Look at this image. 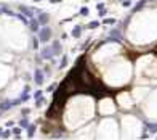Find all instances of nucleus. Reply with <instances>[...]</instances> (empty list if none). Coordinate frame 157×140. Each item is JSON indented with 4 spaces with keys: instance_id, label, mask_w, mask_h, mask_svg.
<instances>
[{
    "instance_id": "nucleus-1",
    "label": "nucleus",
    "mask_w": 157,
    "mask_h": 140,
    "mask_svg": "<svg viewBox=\"0 0 157 140\" xmlns=\"http://www.w3.org/2000/svg\"><path fill=\"white\" fill-rule=\"evenodd\" d=\"M50 37H51V29L50 27H46V26L40 27V31H38V40H40V42H48Z\"/></svg>"
},
{
    "instance_id": "nucleus-2",
    "label": "nucleus",
    "mask_w": 157,
    "mask_h": 140,
    "mask_svg": "<svg viewBox=\"0 0 157 140\" xmlns=\"http://www.w3.org/2000/svg\"><path fill=\"white\" fill-rule=\"evenodd\" d=\"M53 56H55V53H53V50H51V47L43 48V50L40 52V58H43V60H51Z\"/></svg>"
},
{
    "instance_id": "nucleus-3",
    "label": "nucleus",
    "mask_w": 157,
    "mask_h": 140,
    "mask_svg": "<svg viewBox=\"0 0 157 140\" xmlns=\"http://www.w3.org/2000/svg\"><path fill=\"white\" fill-rule=\"evenodd\" d=\"M38 24L40 26H46V23L50 21V16H48V13H38Z\"/></svg>"
},
{
    "instance_id": "nucleus-4",
    "label": "nucleus",
    "mask_w": 157,
    "mask_h": 140,
    "mask_svg": "<svg viewBox=\"0 0 157 140\" xmlns=\"http://www.w3.org/2000/svg\"><path fill=\"white\" fill-rule=\"evenodd\" d=\"M19 11L23 13V15H26L29 20H32V18H34V11H32L31 8H27V7H19Z\"/></svg>"
},
{
    "instance_id": "nucleus-5",
    "label": "nucleus",
    "mask_w": 157,
    "mask_h": 140,
    "mask_svg": "<svg viewBox=\"0 0 157 140\" xmlns=\"http://www.w3.org/2000/svg\"><path fill=\"white\" fill-rule=\"evenodd\" d=\"M34 81H35V84H42L43 82V73L40 69H35V74H34Z\"/></svg>"
},
{
    "instance_id": "nucleus-6",
    "label": "nucleus",
    "mask_w": 157,
    "mask_h": 140,
    "mask_svg": "<svg viewBox=\"0 0 157 140\" xmlns=\"http://www.w3.org/2000/svg\"><path fill=\"white\" fill-rule=\"evenodd\" d=\"M51 50H53L55 56H56V55H59V53H61V43H59V42H53V45H51Z\"/></svg>"
},
{
    "instance_id": "nucleus-7",
    "label": "nucleus",
    "mask_w": 157,
    "mask_h": 140,
    "mask_svg": "<svg viewBox=\"0 0 157 140\" xmlns=\"http://www.w3.org/2000/svg\"><path fill=\"white\" fill-rule=\"evenodd\" d=\"M29 26H31V29L34 32H38V31H40V29H38V20H34V18H32V20L29 21Z\"/></svg>"
},
{
    "instance_id": "nucleus-8",
    "label": "nucleus",
    "mask_w": 157,
    "mask_h": 140,
    "mask_svg": "<svg viewBox=\"0 0 157 140\" xmlns=\"http://www.w3.org/2000/svg\"><path fill=\"white\" fill-rule=\"evenodd\" d=\"M80 32H82V27L80 26H75L72 29V37H80Z\"/></svg>"
},
{
    "instance_id": "nucleus-9",
    "label": "nucleus",
    "mask_w": 157,
    "mask_h": 140,
    "mask_svg": "<svg viewBox=\"0 0 157 140\" xmlns=\"http://www.w3.org/2000/svg\"><path fill=\"white\" fill-rule=\"evenodd\" d=\"M11 105H13V101H3V103L0 105V111H5V109H8Z\"/></svg>"
},
{
    "instance_id": "nucleus-10",
    "label": "nucleus",
    "mask_w": 157,
    "mask_h": 140,
    "mask_svg": "<svg viewBox=\"0 0 157 140\" xmlns=\"http://www.w3.org/2000/svg\"><path fill=\"white\" fill-rule=\"evenodd\" d=\"M144 3H146V0H139L138 3H136V7L133 8V11H138V10H141V8L144 7Z\"/></svg>"
},
{
    "instance_id": "nucleus-11",
    "label": "nucleus",
    "mask_w": 157,
    "mask_h": 140,
    "mask_svg": "<svg viewBox=\"0 0 157 140\" xmlns=\"http://www.w3.org/2000/svg\"><path fill=\"white\" fill-rule=\"evenodd\" d=\"M34 98H35V100H42V90H37V92H35L34 93Z\"/></svg>"
},
{
    "instance_id": "nucleus-12",
    "label": "nucleus",
    "mask_w": 157,
    "mask_h": 140,
    "mask_svg": "<svg viewBox=\"0 0 157 140\" xmlns=\"http://www.w3.org/2000/svg\"><path fill=\"white\" fill-rule=\"evenodd\" d=\"M104 24H115V20L114 18H106V20H103Z\"/></svg>"
},
{
    "instance_id": "nucleus-13",
    "label": "nucleus",
    "mask_w": 157,
    "mask_h": 140,
    "mask_svg": "<svg viewBox=\"0 0 157 140\" xmlns=\"http://www.w3.org/2000/svg\"><path fill=\"white\" fill-rule=\"evenodd\" d=\"M100 26V23H98V21H92V23L88 24V27H90V29H95V27H98Z\"/></svg>"
},
{
    "instance_id": "nucleus-14",
    "label": "nucleus",
    "mask_w": 157,
    "mask_h": 140,
    "mask_svg": "<svg viewBox=\"0 0 157 140\" xmlns=\"http://www.w3.org/2000/svg\"><path fill=\"white\" fill-rule=\"evenodd\" d=\"M19 126H21V127H23V129H26L27 126H29V122H27L26 119H23V121H21V122H19Z\"/></svg>"
},
{
    "instance_id": "nucleus-15",
    "label": "nucleus",
    "mask_w": 157,
    "mask_h": 140,
    "mask_svg": "<svg viewBox=\"0 0 157 140\" xmlns=\"http://www.w3.org/2000/svg\"><path fill=\"white\" fill-rule=\"evenodd\" d=\"M122 5H123L125 8H128V7H131V2H130V0H123V2H122Z\"/></svg>"
},
{
    "instance_id": "nucleus-16",
    "label": "nucleus",
    "mask_w": 157,
    "mask_h": 140,
    "mask_svg": "<svg viewBox=\"0 0 157 140\" xmlns=\"http://www.w3.org/2000/svg\"><path fill=\"white\" fill-rule=\"evenodd\" d=\"M21 129H23V127H16V129H13V134H15V135L18 137L19 134H21Z\"/></svg>"
},
{
    "instance_id": "nucleus-17",
    "label": "nucleus",
    "mask_w": 157,
    "mask_h": 140,
    "mask_svg": "<svg viewBox=\"0 0 157 140\" xmlns=\"http://www.w3.org/2000/svg\"><path fill=\"white\" fill-rule=\"evenodd\" d=\"M34 130H35V127H34V126H31V127H29V137L34 135Z\"/></svg>"
},
{
    "instance_id": "nucleus-18",
    "label": "nucleus",
    "mask_w": 157,
    "mask_h": 140,
    "mask_svg": "<svg viewBox=\"0 0 157 140\" xmlns=\"http://www.w3.org/2000/svg\"><path fill=\"white\" fill-rule=\"evenodd\" d=\"M80 15H83V16H85V15H88V8H85V7H83V8L80 10Z\"/></svg>"
},
{
    "instance_id": "nucleus-19",
    "label": "nucleus",
    "mask_w": 157,
    "mask_h": 140,
    "mask_svg": "<svg viewBox=\"0 0 157 140\" xmlns=\"http://www.w3.org/2000/svg\"><path fill=\"white\" fill-rule=\"evenodd\" d=\"M66 63H67V58H63V61H61V65H59V68H61V69H63V68H64V66H66Z\"/></svg>"
},
{
    "instance_id": "nucleus-20",
    "label": "nucleus",
    "mask_w": 157,
    "mask_h": 140,
    "mask_svg": "<svg viewBox=\"0 0 157 140\" xmlns=\"http://www.w3.org/2000/svg\"><path fill=\"white\" fill-rule=\"evenodd\" d=\"M10 137V132H2V137L0 139H8Z\"/></svg>"
},
{
    "instance_id": "nucleus-21",
    "label": "nucleus",
    "mask_w": 157,
    "mask_h": 140,
    "mask_svg": "<svg viewBox=\"0 0 157 140\" xmlns=\"http://www.w3.org/2000/svg\"><path fill=\"white\" fill-rule=\"evenodd\" d=\"M34 48H38V37L34 39Z\"/></svg>"
},
{
    "instance_id": "nucleus-22",
    "label": "nucleus",
    "mask_w": 157,
    "mask_h": 140,
    "mask_svg": "<svg viewBox=\"0 0 157 140\" xmlns=\"http://www.w3.org/2000/svg\"><path fill=\"white\" fill-rule=\"evenodd\" d=\"M55 89H56V86H55V84H53V86H50V87H48V89H46V90H48V92H53Z\"/></svg>"
},
{
    "instance_id": "nucleus-23",
    "label": "nucleus",
    "mask_w": 157,
    "mask_h": 140,
    "mask_svg": "<svg viewBox=\"0 0 157 140\" xmlns=\"http://www.w3.org/2000/svg\"><path fill=\"white\" fill-rule=\"evenodd\" d=\"M104 8V3H98V10H103Z\"/></svg>"
},
{
    "instance_id": "nucleus-24",
    "label": "nucleus",
    "mask_w": 157,
    "mask_h": 140,
    "mask_svg": "<svg viewBox=\"0 0 157 140\" xmlns=\"http://www.w3.org/2000/svg\"><path fill=\"white\" fill-rule=\"evenodd\" d=\"M51 3H58V2H61V0H50Z\"/></svg>"
},
{
    "instance_id": "nucleus-25",
    "label": "nucleus",
    "mask_w": 157,
    "mask_h": 140,
    "mask_svg": "<svg viewBox=\"0 0 157 140\" xmlns=\"http://www.w3.org/2000/svg\"><path fill=\"white\" fill-rule=\"evenodd\" d=\"M34 2H38V0H34Z\"/></svg>"
},
{
    "instance_id": "nucleus-26",
    "label": "nucleus",
    "mask_w": 157,
    "mask_h": 140,
    "mask_svg": "<svg viewBox=\"0 0 157 140\" xmlns=\"http://www.w3.org/2000/svg\"><path fill=\"white\" fill-rule=\"evenodd\" d=\"M122 2H123V0H122Z\"/></svg>"
}]
</instances>
